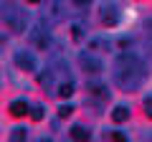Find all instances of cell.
<instances>
[{
    "instance_id": "cell-1",
    "label": "cell",
    "mask_w": 152,
    "mask_h": 142,
    "mask_svg": "<svg viewBox=\"0 0 152 142\" xmlns=\"http://www.w3.org/2000/svg\"><path fill=\"white\" fill-rule=\"evenodd\" d=\"M114 79L122 89H137L145 79V64L134 53H122L114 66Z\"/></svg>"
},
{
    "instance_id": "cell-2",
    "label": "cell",
    "mask_w": 152,
    "mask_h": 142,
    "mask_svg": "<svg viewBox=\"0 0 152 142\" xmlns=\"http://www.w3.org/2000/svg\"><path fill=\"white\" fill-rule=\"evenodd\" d=\"M3 20L8 23V28L10 31H15V33H23L26 31V10L23 8H5L3 10Z\"/></svg>"
},
{
    "instance_id": "cell-3",
    "label": "cell",
    "mask_w": 152,
    "mask_h": 142,
    "mask_svg": "<svg viewBox=\"0 0 152 142\" xmlns=\"http://www.w3.org/2000/svg\"><path fill=\"white\" fill-rule=\"evenodd\" d=\"M15 64L20 71H36V56L31 51H15Z\"/></svg>"
},
{
    "instance_id": "cell-4",
    "label": "cell",
    "mask_w": 152,
    "mask_h": 142,
    "mask_svg": "<svg viewBox=\"0 0 152 142\" xmlns=\"http://www.w3.org/2000/svg\"><path fill=\"white\" fill-rule=\"evenodd\" d=\"M117 20H119V13H117L114 3H104L102 5V23L112 28V26H117Z\"/></svg>"
},
{
    "instance_id": "cell-5",
    "label": "cell",
    "mask_w": 152,
    "mask_h": 142,
    "mask_svg": "<svg viewBox=\"0 0 152 142\" xmlns=\"http://www.w3.org/2000/svg\"><path fill=\"white\" fill-rule=\"evenodd\" d=\"M81 66H84V71H89V74H99V71L104 69L102 61H99L94 53H89V51H86V53H81Z\"/></svg>"
},
{
    "instance_id": "cell-6",
    "label": "cell",
    "mask_w": 152,
    "mask_h": 142,
    "mask_svg": "<svg viewBox=\"0 0 152 142\" xmlns=\"http://www.w3.org/2000/svg\"><path fill=\"white\" fill-rule=\"evenodd\" d=\"M10 114H13V117H26V114H31L28 102H26V99H15V102H10Z\"/></svg>"
},
{
    "instance_id": "cell-7",
    "label": "cell",
    "mask_w": 152,
    "mask_h": 142,
    "mask_svg": "<svg viewBox=\"0 0 152 142\" xmlns=\"http://www.w3.org/2000/svg\"><path fill=\"white\" fill-rule=\"evenodd\" d=\"M71 137H74L76 142H89L91 140V135H89V130L84 124H74L71 127Z\"/></svg>"
},
{
    "instance_id": "cell-8",
    "label": "cell",
    "mask_w": 152,
    "mask_h": 142,
    "mask_svg": "<svg viewBox=\"0 0 152 142\" xmlns=\"http://www.w3.org/2000/svg\"><path fill=\"white\" fill-rule=\"evenodd\" d=\"M31 38L36 41V43L41 46V48H46V46H48V36H46V31H43V28H41V26H38V28H33Z\"/></svg>"
},
{
    "instance_id": "cell-9",
    "label": "cell",
    "mask_w": 152,
    "mask_h": 142,
    "mask_svg": "<svg viewBox=\"0 0 152 142\" xmlns=\"http://www.w3.org/2000/svg\"><path fill=\"white\" fill-rule=\"evenodd\" d=\"M127 117H129V107H124V104H117L112 109V119L114 122H124Z\"/></svg>"
},
{
    "instance_id": "cell-10",
    "label": "cell",
    "mask_w": 152,
    "mask_h": 142,
    "mask_svg": "<svg viewBox=\"0 0 152 142\" xmlns=\"http://www.w3.org/2000/svg\"><path fill=\"white\" fill-rule=\"evenodd\" d=\"M48 15L53 18V20H61V18H64V13H61V0H51L48 3Z\"/></svg>"
},
{
    "instance_id": "cell-11",
    "label": "cell",
    "mask_w": 152,
    "mask_h": 142,
    "mask_svg": "<svg viewBox=\"0 0 152 142\" xmlns=\"http://www.w3.org/2000/svg\"><path fill=\"white\" fill-rule=\"evenodd\" d=\"M56 94H58V97H64V99H69L71 94H74V84H71V81L58 84V91H56Z\"/></svg>"
},
{
    "instance_id": "cell-12",
    "label": "cell",
    "mask_w": 152,
    "mask_h": 142,
    "mask_svg": "<svg viewBox=\"0 0 152 142\" xmlns=\"http://www.w3.org/2000/svg\"><path fill=\"white\" fill-rule=\"evenodd\" d=\"M94 91V97H102V99H107L109 97V91H107V86H102V84H91V86H89Z\"/></svg>"
},
{
    "instance_id": "cell-13",
    "label": "cell",
    "mask_w": 152,
    "mask_h": 142,
    "mask_svg": "<svg viewBox=\"0 0 152 142\" xmlns=\"http://www.w3.org/2000/svg\"><path fill=\"white\" fill-rule=\"evenodd\" d=\"M10 140L13 142H26V130H23V127H15L13 135H10Z\"/></svg>"
},
{
    "instance_id": "cell-14",
    "label": "cell",
    "mask_w": 152,
    "mask_h": 142,
    "mask_svg": "<svg viewBox=\"0 0 152 142\" xmlns=\"http://www.w3.org/2000/svg\"><path fill=\"white\" fill-rule=\"evenodd\" d=\"M31 119H36V122L43 119V107H33L31 109Z\"/></svg>"
},
{
    "instance_id": "cell-15",
    "label": "cell",
    "mask_w": 152,
    "mask_h": 142,
    "mask_svg": "<svg viewBox=\"0 0 152 142\" xmlns=\"http://www.w3.org/2000/svg\"><path fill=\"white\" fill-rule=\"evenodd\" d=\"M71 112H74V107H71V104H61V107H58V114H61V117H69Z\"/></svg>"
},
{
    "instance_id": "cell-16",
    "label": "cell",
    "mask_w": 152,
    "mask_h": 142,
    "mask_svg": "<svg viewBox=\"0 0 152 142\" xmlns=\"http://www.w3.org/2000/svg\"><path fill=\"white\" fill-rule=\"evenodd\" d=\"M142 107H145V114H147V117H150V119H152V97H147Z\"/></svg>"
},
{
    "instance_id": "cell-17",
    "label": "cell",
    "mask_w": 152,
    "mask_h": 142,
    "mask_svg": "<svg viewBox=\"0 0 152 142\" xmlns=\"http://www.w3.org/2000/svg\"><path fill=\"white\" fill-rule=\"evenodd\" d=\"M109 142H127V137L122 135V132H112V137H109Z\"/></svg>"
},
{
    "instance_id": "cell-18",
    "label": "cell",
    "mask_w": 152,
    "mask_h": 142,
    "mask_svg": "<svg viewBox=\"0 0 152 142\" xmlns=\"http://www.w3.org/2000/svg\"><path fill=\"white\" fill-rule=\"evenodd\" d=\"M38 81L43 84V86H46V84H51V74H41V79H38Z\"/></svg>"
},
{
    "instance_id": "cell-19",
    "label": "cell",
    "mask_w": 152,
    "mask_h": 142,
    "mask_svg": "<svg viewBox=\"0 0 152 142\" xmlns=\"http://www.w3.org/2000/svg\"><path fill=\"white\" fill-rule=\"evenodd\" d=\"M71 31H74V38H81V26H79V23H76Z\"/></svg>"
},
{
    "instance_id": "cell-20",
    "label": "cell",
    "mask_w": 152,
    "mask_h": 142,
    "mask_svg": "<svg viewBox=\"0 0 152 142\" xmlns=\"http://www.w3.org/2000/svg\"><path fill=\"white\" fill-rule=\"evenodd\" d=\"M38 142H53L51 137H38Z\"/></svg>"
},
{
    "instance_id": "cell-21",
    "label": "cell",
    "mask_w": 152,
    "mask_h": 142,
    "mask_svg": "<svg viewBox=\"0 0 152 142\" xmlns=\"http://www.w3.org/2000/svg\"><path fill=\"white\" fill-rule=\"evenodd\" d=\"M74 3H79V5H86V3H91V0H74Z\"/></svg>"
},
{
    "instance_id": "cell-22",
    "label": "cell",
    "mask_w": 152,
    "mask_h": 142,
    "mask_svg": "<svg viewBox=\"0 0 152 142\" xmlns=\"http://www.w3.org/2000/svg\"><path fill=\"white\" fill-rule=\"evenodd\" d=\"M28 3H31V5H38V3H41V0H28Z\"/></svg>"
}]
</instances>
